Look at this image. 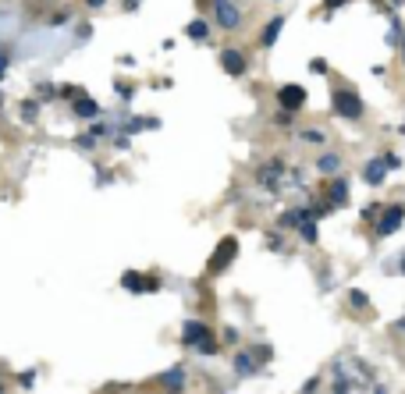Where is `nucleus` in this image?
<instances>
[{"label": "nucleus", "instance_id": "nucleus-30", "mask_svg": "<svg viewBox=\"0 0 405 394\" xmlns=\"http://www.w3.org/2000/svg\"><path fill=\"white\" fill-rule=\"evenodd\" d=\"M86 4H89V8H103V4H107V0H86Z\"/></svg>", "mask_w": 405, "mask_h": 394}, {"label": "nucleus", "instance_id": "nucleus-19", "mask_svg": "<svg viewBox=\"0 0 405 394\" xmlns=\"http://www.w3.org/2000/svg\"><path fill=\"white\" fill-rule=\"evenodd\" d=\"M36 114H40V103H36V100H25V103H22V121H25V125H33V121H36Z\"/></svg>", "mask_w": 405, "mask_h": 394}, {"label": "nucleus", "instance_id": "nucleus-7", "mask_svg": "<svg viewBox=\"0 0 405 394\" xmlns=\"http://www.w3.org/2000/svg\"><path fill=\"white\" fill-rule=\"evenodd\" d=\"M207 334H210V327L202 323V320H188V323L181 327V344H185V348H195Z\"/></svg>", "mask_w": 405, "mask_h": 394}, {"label": "nucleus", "instance_id": "nucleus-6", "mask_svg": "<svg viewBox=\"0 0 405 394\" xmlns=\"http://www.w3.org/2000/svg\"><path fill=\"white\" fill-rule=\"evenodd\" d=\"M278 103L295 114V111L306 103V89H302V86H281V89H278Z\"/></svg>", "mask_w": 405, "mask_h": 394}, {"label": "nucleus", "instance_id": "nucleus-26", "mask_svg": "<svg viewBox=\"0 0 405 394\" xmlns=\"http://www.w3.org/2000/svg\"><path fill=\"white\" fill-rule=\"evenodd\" d=\"M8 68H11V57H8V50H0V79L8 75Z\"/></svg>", "mask_w": 405, "mask_h": 394}, {"label": "nucleus", "instance_id": "nucleus-5", "mask_svg": "<svg viewBox=\"0 0 405 394\" xmlns=\"http://www.w3.org/2000/svg\"><path fill=\"white\" fill-rule=\"evenodd\" d=\"M221 68H224V72H228L232 79H242V75L249 72L246 57H242L239 50H232V47H228V50H221Z\"/></svg>", "mask_w": 405, "mask_h": 394}, {"label": "nucleus", "instance_id": "nucleus-15", "mask_svg": "<svg viewBox=\"0 0 405 394\" xmlns=\"http://www.w3.org/2000/svg\"><path fill=\"white\" fill-rule=\"evenodd\" d=\"M121 288H128L132 295H142L146 291V277L135 274V270H128V274H121Z\"/></svg>", "mask_w": 405, "mask_h": 394}, {"label": "nucleus", "instance_id": "nucleus-9", "mask_svg": "<svg viewBox=\"0 0 405 394\" xmlns=\"http://www.w3.org/2000/svg\"><path fill=\"white\" fill-rule=\"evenodd\" d=\"M185 36H188L192 43H207V40H210V22H207V18H192V22L185 26Z\"/></svg>", "mask_w": 405, "mask_h": 394}, {"label": "nucleus", "instance_id": "nucleus-14", "mask_svg": "<svg viewBox=\"0 0 405 394\" xmlns=\"http://www.w3.org/2000/svg\"><path fill=\"white\" fill-rule=\"evenodd\" d=\"M281 171H285V167H281L278 160H270V164H263V167H260V181H263L267 188H274V185H278V178H281Z\"/></svg>", "mask_w": 405, "mask_h": 394}, {"label": "nucleus", "instance_id": "nucleus-21", "mask_svg": "<svg viewBox=\"0 0 405 394\" xmlns=\"http://www.w3.org/2000/svg\"><path fill=\"white\" fill-rule=\"evenodd\" d=\"M142 128H156V121L153 118H132L128 121V132H142Z\"/></svg>", "mask_w": 405, "mask_h": 394}, {"label": "nucleus", "instance_id": "nucleus-10", "mask_svg": "<svg viewBox=\"0 0 405 394\" xmlns=\"http://www.w3.org/2000/svg\"><path fill=\"white\" fill-rule=\"evenodd\" d=\"M281 29H285V15H278V18H270L267 22V29H263V36H260V43L270 50L274 43H278V36H281Z\"/></svg>", "mask_w": 405, "mask_h": 394}, {"label": "nucleus", "instance_id": "nucleus-25", "mask_svg": "<svg viewBox=\"0 0 405 394\" xmlns=\"http://www.w3.org/2000/svg\"><path fill=\"white\" fill-rule=\"evenodd\" d=\"M302 139H306V142H316V146H320V142H324V132H320V128H309V132H306Z\"/></svg>", "mask_w": 405, "mask_h": 394}, {"label": "nucleus", "instance_id": "nucleus-28", "mask_svg": "<svg viewBox=\"0 0 405 394\" xmlns=\"http://www.w3.org/2000/svg\"><path fill=\"white\" fill-rule=\"evenodd\" d=\"M118 93H121V100H132V96H135V93H132V89H128V86H125V82H121V86H118Z\"/></svg>", "mask_w": 405, "mask_h": 394}, {"label": "nucleus", "instance_id": "nucleus-24", "mask_svg": "<svg viewBox=\"0 0 405 394\" xmlns=\"http://www.w3.org/2000/svg\"><path fill=\"white\" fill-rule=\"evenodd\" d=\"M348 302H352L355 309H366V295H363V291H348Z\"/></svg>", "mask_w": 405, "mask_h": 394}, {"label": "nucleus", "instance_id": "nucleus-33", "mask_svg": "<svg viewBox=\"0 0 405 394\" xmlns=\"http://www.w3.org/2000/svg\"><path fill=\"white\" fill-rule=\"evenodd\" d=\"M401 274H405V256H401Z\"/></svg>", "mask_w": 405, "mask_h": 394}, {"label": "nucleus", "instance_id": "nucleus-4", "mask_svg": "<svg viewBox=\"0 0 405 394\" xmlns=\"http://www.w3.org/2000/svg\"><path fill=\"white\" fill-rule=\"evenodd\" d=\"M401 220H405V206H387L384 213H377V238H387V235H394L398 227H401Z\"/></svg>", "mask_w": 405, "mask_h": 394}, {"label": "nucleus", "instance_id": "nucleus-20", "mask_svg": "<svg viewBox=\"0 0 405 394\" xmlns=\"http://www.w3.org/2000/svg\"><path fill=\"white\" fill-rule=\"evenodd\" d=\"M195 351H202V355H217V351H221V348H217V341H214V337H210V334H207V337H202V341H199V344H195Z\"/></svg>", "mask_w": 405, "mask_h": 394}, {"label": "nucleus", "instance_id": "nucleus-3", "mask_svg": "<svg viewBox=\"0 0 405 394\" xmlns=\"http://www.w3.org/2000/svg\"><path fill=\"white\" fill-rule=\"evenodd\" d=\"M214 15H217V26L224 33H235L242 26V11H239L235 0H214Z\"/></svg>", "mask_w": 405, "mask_h": 394}, {"label": "nucleus", "instance_id": "nucleus-11", "mask_svg": "<svg viewBox=\"0 0 405 394\" xmlns=\"http://www.w3.org/2000/svg\"><path fill=\"white\" fill-rule=\"evenodd\" d=\"M235 369H239V376H256L260 373V359H253L249 351H239L235 355Z\"/></svg>", "mask_w": 405, "mask_h": 394}, {"label": "nucleus", "instance_id": "nucleus-27", "mask_svg": "<svg viewBox=\"0 0 405 394\" xmlns=\"http://www.w3.org/2000/svg\"><path fill=\"white\" fill-rule=\"evenodd\" d=\"M274 125H281V128H285V125H292V111H285V107H281V114L274 118Z\"/></svg>", "mask_w": 405, "mask_h": 394}, {"label": "nucleus", "instance_id": "nucleus-1", "mask_svg": "<svg viewBox=\"0 0 405 394\" xmlns=\"http://www.w3.org/2000/svg\"><path fill=\"white\" fill-rule=\"evenodd\" d=\"M331 103H334V114L338 118H345V121H359L363 118V100H359V93L355 89H348V86H338L334 93H331Z\"/></svg>", "mask_w": 405, "mask_h": 394}, {"label": "nucleus", "instance_id": "nucleus-2", "mask_svg": "<svg viewBox=\"0 0 405 394\" xmlns=\"http://www.w3.org/2000/svg\"><path fill=\"white\" fill-rule=\"evenodd\" d=\"M235 256H239V238H235V235L221 238V242H217V249H214V256H210V274L228 270V263H232Z\"/></svg>", "mask_w": 405, "mask_h": 394}, {"label": "nucleus", "instance_id": "nucleus-23", "mask_svg": "<svg viewBox=\"0 0 405 394\" xmlns=\"http://www.w3.org/2000/svg\"><path fill=\"white\" fill-rule=\"evenodd\" d=\"M309 72H313V75H327V61H324V57H313V61H309Z\"/></svg>", "mask_w": 405, "mask_h": 394}, {"label": "nucleus", "instance_id": "nucleus-29", "mask_svg": "<svg viewBox=\"0 0 405 394\" xmlns=\"http://www.w3.org/2000/svg\"><path fill=\"white\" fill-rule=\"evenodd\" d=\"M384 164H387V167H401V160H398L394 153H387V157H384Z\"/></svg>", "mask_w": 405, "mask_h": 394}, {"label": "nucleus", "instance_id": "nucleus-18", "mask_svg": "<svg viewBox=\"0 0 405 394\" xmlns=\"http://www.w3.org/2000/svg\"><path fill=\"white\" fill-rule=\"evenodd\" d=\"M299 235H302V242H306V245H313V242L320 238V231H316V224H313V220H302V224H299Z\"/></svg>", "mask_w": 405, "mask_h": 394}, {"label": "nucleus", "instance_id": "nucleus-22", "mask_svg": "<svg viewBox=\"0 0 405 394\" xmlns=\"http://www.w3.org/2000/svg\"><path fill=\"white\" fill-rule=\"evenodd\" d=\"M398 43H401V26L394 22V26H391V33H387V47H398Z\"/></svg>", "mask_w": 405, "mask_h": 394}, {"label": "nucleus", "instance_id": "nucleus-31", "mask_svg": "<svg viewBox=\"0 0 405 394\" xmlns=\"http://www.w3.org/2000/svg\"><path fill=\"white\" fill-rule=\"evenodd\" d=\"M341 4V0H327V8H338Z\"/></svg>", "mask_w": 405, "mask_h": 394}, {"label": "nucleus", "instance_id": "nucleus-8", "mask_svg": "<svg viewBox=\"0 0 405 394\" xmlns=\"http://www.w3.org/2000/svg\"><path fill=\"white\" fill-rule=\"evenodd\" d=\"M345 203H348V178L338 174V178L331 181V188H327V206L338 210V206H345Z\"/></svg>", "mask_w": 405, "mask_h": 394}, {"label": "nucleus", "instance_id": "nucleus-17", "mask_svg": "<svg viewBox=\"0 0 405 394\" xmlns=\"http://www.w3.org/2000/svg\"><path fill=\"white\" fill-rule=\"evenodd\" d=\"M341 167V157L338 153H324L320 160H316V171H338Z\"/></svg>", "mask_w": 405, "mask_h": 394}, {"label": "nucleus", "instance_id": "nucleus-16", "mask_svg": "<svg viewBox=\"0 0 405 394\" xmlns=\"http://www.w3.org/2000/svg\"><path fill=\"white\" fill-rule=\"evenodd\" d=\"M75 114L89 121V118L100 114V107H96V100H89V96H75Z\"/></svg>", "mask_w": 405, "mask_h": 394}, {"label": "nucleus", "instance_id": "nucleus-32", "mask_svg": "<svg viewBox=\"0 0 405 394\" xmlns=\"http://www.w3.org/2000/svg\"><path fill=\"white\" fill-rule=\"evenodd\" d=\"M401 61H405V36H401Z\"/></svg>", "mask_w": 405, "mask_h": 394}, {"label": "nucleus", "instance_id": "nucleus-13", "mask_svg": "<svg viewBox=\"0 0 405 394\" xmlns=\"http://www.w3.org/2000/svg\"><path fill=\"white\" fill-rule=\"evenodd\" d=\"M160 387H167V390H181V387H185V369H181V366L167 369V373L160 376Z\"/></svg>", "mask_w": 405, "mask_h": 394}, {"label": "nucleus", "instance_id": "nucleus-12", "mask_svg": "<svg viewBox=\"0 0 405 394\" xmlns=\"http://www.w3.org/2000/svg\"><path fill=\"white\" fill-rule=\"evenodd\" d=\"M384 171H387L384 157H380V160H370V164L363 167V181H370V185H380V181H384Z\"/></svg>", "mask_w": 405, "mask_h": 394}]
</instances>
